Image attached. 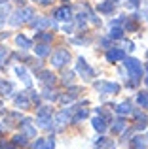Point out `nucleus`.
I'll return each instance as SVG.
<instances>
[{"mask_svg":"<svg viewBox=\"0 0 148 149\" xmlns=\"http://www.w3.org/2000/svg\"><path fill=\"white\" fill-rule=\"evenodd\" d=\"M123 66H125V70H127V74H129L131 79L141 81L142 74H144V66H142V62L139 61V58H135V57H125V58H123Z\"/></svg>","mask_w":148,"mask_h":149,"instance_id":"nucleus-1","label":"nucleus"},{"mask_svg":"<svg viewBox=\"0 0 148 149\" xmlns=\"http://www.w3.org/2000/svg\"><path fill=\"white\" fill-rule=\"evenodd\" d=\"M34 19V10L32 8H19L17 11H13L10 17V25L11 26H19L23 23H30Z\"/></svg>","mask_w":148,"mask_h":149,"instance_id":"nucleus-2","label":"nucleus"},{"mask_svg":"<svg viewBox=\"0 0 148 149\" xmlns=\"http://www.w3.org/2000/svg\"><path fill=\"white\" fill-rule=\"evenodd\" d=\"M68 62H70V53H68V49H57L49 55V64L55 70L65 68Z\"/></svg>","mask_w":148,"mask_h":149,"instance_id":"nucleus-3","label":"nucleus"},{"mask_svg":"<svg viewBox=\"0 0 148 149\" xmlns=\"http://www.w3.org/2000/svg\"><path fill=\"white\" fill-rule=\"evenodd\" d=\"M93 87L97 89V91L101 93V95H118L120 93V83H114V81H104V79H101V81H95L93 83Z\"/></svg>","mask_w":148,"mask_h":149,"instance_id":"nucleus-4","label":"nucleus"},{"mask_svg":"<svg viewBox=\"0 0 148 149\" xmlns=\"http://www.w3.org/2000/svg\"><path fill=\"white\" fill-rule=\"evenodd\" d=\"M76 72L80 74V77H84L85 81H91L93 77H95V70L87 64V61H85L84 57H78V61H76Z\"/></svg>","mask_w":148,"mask_h":149,"instance_id":"nucleus-5","label":"nucleus"},{"mask_svg":"<svg viewBox=\"0 0 148 149\" xmlns=\"http://www.w3.org/2000/svg\"><path fill=\"white\" fill-rule=\"evenodd\" d=\"M32 29L36 30H46L48 26H51V29H55L57 26V19H48V17H34L32 21L29 23Z\"/></svg>","mask_w":148,"mask_h":149,"instance_id":"nucleus-6","label":"nucleus"},{"mask_svg":"<svg viewBox=\"0 0 148 149\" xmlns=\"http://www.w3.org/2000/svg\"><path fill=\"white\" fill-rule=\"evenodd\" d=\"M106 62H110V64H114V62H120L125 58V51H123L122 47H110L106 51Z\"/></svg>","mask_w":148,"mask_h":149,"instance_id":"nucleus-7","label":"nucleus"},{"mask_svg":"<svg viewBox=\"0 0 148 149\" xmlns=\"http://www.w3.org/2000/svg\"><path fill=\"white\" fill-rule=\"evenodd\" d=\"M53 19H57V21H72L74 15H72V10L68 6H59L55 8V11H53Z\"/></svg>","mask_w":148,"mask_h":149,"instance_id":"nucleus-8","label":"nucleus"},{"mask_svg":"<svg viewBox=\"0 0 148 149\" xmlns=\"http://www.w3.org/2000/svg\"><path fill=\"white\" fill-rule=\"evenodd\" d=\"M13 104L17 109H29L30 108V98H29V93H17V95L13 96Z\"/></svg>","mask_w":148,"mask_h":149,"instance_id":"nucleus-9","label":"nucleus"},{"mask_svg":"<svg viewBox=\"0 0 148 149\" xmlns=\"http://www.w3.org/2000/svg\"><path fill=\"white\" fill-rule=\"evenodd\" d=\"M36 74H38V79H40L46 87H53V85H55L57 77L51 70H40V72H36Z\"/></svg>","mask_w":148,"mask_h":149,"instance_id":"nucleus-10","label":"nucleus"},{"mask_svg":"<svg viewBox=\"0 0 148 149\" xmlns=\"http://www.w3.org/2000/svg\"><path fill=\"white\" fill-rule=\"evenodd\" d=\"M19 128H21V134H25L27 138H36V128L30 119H23L19 123Z\"/></svg>","mask_w":148,"mask_h":149,"instance_id":"nucleus-11","label":"nucleus"},{"mask_svg":"<svg viewBox=\"0 0 148 149\" xmlns=\"http://www.w3.org/2000/svg\"><path fill=\"white\" fill-rule=\"evenodd\" d=\"M116 4H118L116 0H103V2L97 4V11H99V13H104V15H110V13H114Z\"/></svg>","mask_w":148,"mask_h":149,"instance_id":"nucleus-12","label":"nucleus"},{"mask_svg":"<svg viewBox=\"0 0 148 149\" xmlns=\"http://www.w3.org/2000/svg\"><path fill=\"white\" fill-rule=\"evenodd\" d=\"M91 127L95 128L99 134H103V132H106V128H108V121L104 119V117L97 115V117H93V119H91Z\"/></svg>","mask_w":148,"mask_h":149,"instance_id":"nucleus-13","label":"nucleus"},{"mask_svg":"<svg viewBox=\"0 0 148 149\" xmlns=\"http://www.w3.org/2000/svg\"><path fill=\"white\" fill-rule=\"evenodd\" d=\"M15 74H17L19 79L25 83L27 89H32V81H30V76H29V72H27L25 66H15Z\"/></svg>","mask_w":148,"mask_h":149,"instance_id":"nucleus-14","label":"nucleus"},{"mask_svg":"<svg viewBox=\"0 0 148 149\" xmlns=\"http://www.w3.org/2000/svg\"><path fill=\"white\" fill-rule=\"evenodd\" d=\"M148 147V138L142 134L135 136V138H131L129 142V149H146Z\"/></svg>","mask_w":148,"mask_h":149,"instance_id":"nucleus-15","label":"nucleus"},{"mask_svg":"<svg viewBox=\"0 0 148 149\" xmlns=\"http://www.w3.org/2000/svg\"><path fill=\"white\" fill-rule=\"evenodd\" d=\"M133 117H135V121H137V123L133 125L135 130H142V128L148 127V117L142 111H133Z\"/></svg>","mask_w":148,"mask_h":149,"instance_id":"nucleus-16","label":"nucleus"},{"mask_svg":"<svg viewBox=\"0 0 148 149\" xmlns=\"http://www.w3.org/2000/svg\"><path fill=\"white\" fill-rule=\"evenodd\" d=\"M80 93H82V89H80V87H68V89H67V93L59 96V100L67 104V102H72L74 98H78V95H80Z\"/></svg>","mask_w":148,"mask_h":149,"instance_id":"nucleus-17","label":"nucleus"},{"mask_svg":"<svg viewBox=\"0 0 148 149\" xmlns=\"http://www.w3.org/2000/svg\"><path fill=\"white\" fill-rule=\"evenodd\" d=\"M114 109H116V113H118V115H123V117L133 113V106H131L129 100H125V102H122V104H118Z\"/></svg>","mask_w":148,"mask_h":149,"instance_id":"nucleus-18","label":"nucleus"},{"mask_svg":"<svg viewBox=\"0 0 148 149\" xmlns=\"http://www.w3.org/2000/svg\"><path fill=\"white\" fill-rule=\"evenodd\" d=\"M34 55H36L38 58L49 57V55H51V49H49V44H40V42H38V45L34 47Z\"/></svg>","mask_w":148,"mask_h":149,"instance_id":"nucleus-19","label":"nucleus"},{"mask_svg":"<svg viewBox=\"0 0 148 149\" xmlns=\"http://www.w3.org/2000/svg\"><path fill=\"white\" fill-rule=\"evenodd\" d=\"M127 128V121L123 115H120L118 119L114 121V125H112V134H120V132H123Z\"/></svg>","mask_w":148,"mask_h":149,"instance_id":"nucleus-20","label":"nucleus"},{"mask_svg":"<svg viewBox=\"0 0 148 149\" xmlns=\"http://www.w3.org/2000/svg\"><path fill=\"white\" fill-rule=\"evenodd\" d=\"M34 40L40 42V44H49V42H53V32H48V30H38V32L34 34Z\"/></svg>","mask_w":148,"mask_h":149,"instance_id":"nucleus-21","label":"nucleus"},{"mask_svg":"<svg viewBox=\"0 0 148 149\" xmlns=\"http://www.w3.org/2000/svg\"><path fill=\"white\" fill-rule=\"evenodd\" d=\"M15 44H17V47L23 49V51H27V49L32 47V42H30L27 36H23V34H17V36H15Z\"/></svg>","mask_w":148,"mask_h":149,"instance_id":"nucleus-22","label":"nucleus"},{"mask_svg":"<svg viewBox=\"0 0 148 149\" xmlns=\"http://www.w3.org/2000/svg\"><path fill=\"white\" fill-rule=\"evenodd\" d=\"M87 115H89V111H87V109H85V108H78V109H76V113H74V115H72L70 123H72V125H78V123H80V121H84V119H85V117H87Z\"/></svg>","mask_w":148,"mask_h":149,"instance_id":"nucleus-23","label":"nucleus"},{"mask_svg":"<svg viewBox=\"0 0 148 149\" xmlns=\"http://www.w3.org/2000/svg\"><path fill=\"white\" fill-rule=\"evenodd\" d=\"M123 30L122 26H110V30H108V38H112V40H122L123 38Z\"/></svg>","mask_w":148,"mask_h":149,"instance_id":"nucleus-24","label":"nucleus"},{"mask_svg":"<svg viewBox=\"0 0 148 149\" xmlns=\"http://www.w3.org/2000/svg\"><path fill=\"white\" fill-rule=\"evenodd\" d=\"M11 143H13L15 147H25L27 143H29V138H27L25 134H17V136L11 138Z\"/></svg>","mask_w":148,"mask_h":149,"instance_id":"nucleus-25","label":"nucleus"},{"mask_svg":"<svg viewBox=\"0 0 148 149\" xmlns=\"http://www.w3.org/2000/svg\"><path fill=\"white\" fill-rule=\"evenodd\" d=\"M95 146L99 149H104V147H114V143H112L110 138H104V136H99V138L95 140Z\"/></svg>","mask_w":148,"mask_h":149,"instance_id":"nucleus-26","label":"nucleus"},{"mask_svg":"<svg viewBox=\"0 0 148 149\" xmlns=\"http://www.w3.org/2000/svg\"><path fill=\"white\" fill-rule=\"evenodd\" d=\"M11 91H13V87H11V83H10V81L0 79V95L10 96V95H11Z\"/></svg>","mask_w":148,"mask_h":149,"instance_id":"nucleus-27","label":"nucleus"},{"mask_svg":"<svg viewBox=\"0 0 148 149\" xmlns=\"http://www.w3.org/2000/svg\"><path fill=\"white\" fill-rule=\"evenodd\" d=\"M53 121V117H48V115H44V117H36V125L40 128H51V123Z\"/></svg>","mask_w":148,"mask_h":149,"instance_id":"nucleus-28","label":"nucleus"},{"mask_svg":"<svg viewBox=\"0 0 148 149\" xmlns=\"http://www.w3.org/2000/svg\"><path fill=\"white\" fill-rule=\"evenodd\" d=\"M42 98H46V100H49V102H55L59 96H57L55 91H51V87H46L44 93H42Z\"/></svg>","mask_w":148,"mask_h":149,"instance_id":"nucleus-29","label":"nucleus"},{"mask_svg":"<svg viewBox=\"0 0 148 149\" xmlns=\"http://www.w3.org/2000/svg\"><path fill=\"white\" fill-rule=\"evenodd\" d=\"M44 115L53 117V115H51V108H49V106H38V109H36V117H44Z\"/></svg>","mask_w":148,"mask_h":149,"instance_id":"nucleus-30","label":"nucleus"},{"mask_svg":"<svg viewBox=\"0 0 148 149\" xmlns=\"http://www.w3.org/2000/svg\"><path fill=\"white\" fill-rule=\"evenodd\" d=\"M137 104L141 106V108H148V93H139L137 95Z\"/></svg>","mask_w":148,"mask_h":149,"instance_id":"nucleus-31","label":"nucleus"},{"mask_svg":"<svg viewBox=\"0 0 148 149\" xmlns=\"http://www.w3.org/2000/svg\"><path fill=\"white\" fill-rule=\"evenodd\" d=\"M72 79H74V72H67V74H63V77H61V83H63L65 87H70Z\"/></svg>","mask_w":148,"mask_h":149,"instance_id":"nucleus-32","label":"nucleus"},{"mask_svg":"<svg viewBox=\"0 0 148 149\" xmlns=\"http://www.w3.org/2000/svg\"><path fill=\"white\" fill-rule=\"evenodd\" d=\"M87 15L85 13H78V15H74V19H76V25H78V29H84L85 26V23H87Z\"/></svg>","mask_w":148,"mask_h":149,"instance_id":"nucleus-33","label":"nucleus"},{"mask_svg":"<svg viewBox=\"0 0 148 149\" xmlns=\"http://www.w3.org/2000/svg\"><path fill=\"white\" fill-rule=\"evenodd\" d=\"M29 98H30V102H32L34 106H40V95H36V91H32V89H29Z\"/></svg>","mask_w":148,"mask_h":149,"instance_id":"nucleus-34","label":"nucleus"},{"mask_svg":"<svg viewBox=\"0 0 148 149\" xmlns=\"http://www.w3.org/2000/svg\"><path fill=\"white\" fill-rule=\"evenodd\" d=\"M8 13H10V8L6 4H0V21H4L8 17Z\"/></svg>","mask_w":148,"mask_h":149,"instance_id":"nucleus-35","label":"nucleus"},{"mask_svg":"<svg viewBox=\"0 0 148 149\" xmlns=\"http://www.w3.org/2000/svg\"><path fill=\"white\" fill-rule=\"evenodd\" d=\"M44 147H46V138H38V140H34L32 149H44Z\"/></svg>","mask_w":148,"mask_h":149,"instance_id":"nucleus-36","label":"nucleus"},{"mask_svg":"<svg viewBox=\"0 0 148 149\" xmlns=\"http://www.w3.org/2000/svg\"><path fill=\"white\" fill-rule=\"evenodd\" d=\"M44 149H55V138H53V136L46 138V147Z\"/></svg>","mask_w":148,"mask_h":149,"instance_id":"nucleus-37","label":"nucleus"},{"mask_svg":"<svg viewBox=\"0 0 148 149\" xmlns=\"http://www.w3.org/2000/svg\"><path fill=\"white\" fill-rule=\"evenodd\" d=\"M6 58H8V47L0 45V62H4Z\"/></svg>","mask_w":148,"mask_h":149,"instance_id":"nucleus-38","label":"nucleus"},{"mask_svg":"<svg viewBox=\"0 0 148 149\" xmlns=\"http://www.w3.org/2000/svg\"><path fill=\"white\" fill-rule=\"evenodd\" d=\"M127 2H129L131 8H139V6H141V0H127Z\"/></svg>","mask_w":148,"mask_h":149,"instance_id":"nucleus-39","label":"nucleus"},{"mask_svg":"<svg viewBox=\"0 0 148 149\" xmlns=\"http://www.w3.org/2000/svg\"><path fill=\"white\" fill-rule=\"evenodd\" d=\"M125 47L129 49V51H133V49H135V44H133V42H127V45H125Z\"/></svg>","mask_w":148,"mask_h":149,"instance_id":"nucleus-40","label":"nucleus"},{"mask_svg":"<svg viewBox=\"0 0 148 149\" xmlns=\"http://www.w3.org/2000/svg\"><path fill=\"white\" fill-rule=\"evenodd\" d=\"M8 36H10V32H0V40H6Z\"/></svg>","mask_w":148,"mask_h":149,"instance_id":"nucleus-41","label":"nucleus"},{"mask_svg":"<svg viewBox=\"0 0 148 149\" xmlns=\"http://www.w3.org/2000/svg\"><path fill=\"white\" fill-rule=\"evenodd\" d=\"M63 30H65V32H70V30H72V25H65Z\"/></svg>","mask_w":148,"mask_h":149,"instance_id":"nucleus-42","label":"nucleus"},{"mask_svg":"<svg viewBox=\"0 0 148 149\" xmlns=\"http://www.w3.org/2000/svg\"><path fill=\"white\" fill-rule=\"evenodd\" d=\"M144 85H146V89H148V76L144 77Z\"/></svg>","mask_w":148,"mask_h":149,"instance_id":"nucleus-43","label":"nucleus"},{"mask_svg":"<svg viewBox=\"0 0 148 149\" xmlns=\"http://www.w3.org/2000/svg\"><path fill=\"white\" fill-rule=\"evenodd\" d=\"M144 72L148 74V62H146V64H144Z\"/></svg>","mask_w":148,"mask_h":149,"instance_id":"nucleus-44","label":"nucleus"},{"mask_svg":"<svg viewBox=\"0 0 148 149\" xmlns=\"http://www.w3.org/2000/svg\"><path fill=\"white\" fill-rule=\"evenodd\" d=\"M32 2H40V4H42V2H44V0H32Z\"/></svg>","mask_w":148,"mask_h":149,"instance_id":"nucleus-45","label":"nucleus"},{"mask_svg":"<svg viewBox=\"0 0 148 149\" xmlns=\"http://www.w3.org/2000/svg\"><path fill=\"white\" fill-rule=\"evenodd\" d=\"M8 2V0H0V4H6Z\"/></svg>","mask_w":148,"mask_h":149,"instance_id":"nucleus-46","label":"nucleus"},{"mask_svg":"<svg viewBox=\"0 0 148 149\" xmlns=\"http://www.w3.org/2000/svg\"><path fill=\"white\" fill-rule=\"evenodd\" d=\"M146 58H148V51H146Z\"/></svg>","mask_w":148,"mask_h":149,"instance_id":"nucleus-47","label":"nucleus"},{"mask_svg":"<svg viewBox=\"0 0 148 149\" xmlns=\"http://www.w3.org/2000/svg\"><path fill=\"white\" fill-rule=\"evenodd\" d=\"M63 2H68V0H63Z\"/></svg>","mask_w":148,"mask_h":149,"instance_id":"nucleus-48","label":"nucleus"},{"mask_svg":"<svg viewBox=\"0 0 148 149\" xmlns=\"http://www.w3.org/2000/svg\"><path fill=\"white\" fill-rule=\"evenodd\" d=\"M146 138H148V132H146Z\"/></svg>","mask_w":148,"mask_h":149,"instance_id":"nucleus-49","label":"nucleus"},{"mask_svg":"<svg viewBox=\"0 0 148 149\" xmlns=\"http://www.w3.org/2000/svg\"><path fill=\"white\" fill-rule=\"evenodd\" d=\"M116 2H120V0H116Z\"/></svg>","mask_w":148,"mask_h":149,"instance_id":"nucleus-50","label":"nucleus"},{"mask_svg":"<svg viewBox=\"0 0 148 149\" xmlns=\"http://www.w3.org/2000/svg\"><path fill=\"white\" fill-rule=\"evenodd\" d=\"M97 149H99V147H97Z\"/></svg>","mask_w":148,"mask_h":149,"instance_id":"nucleus-51","label":"nucleus"}]
</instances>
